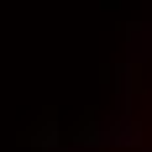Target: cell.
<instances>
[{
	"instance_id": "6da1fadb",
	"label": "cell",
	"mask_w": 152,
	"mask_h": 152,
	"mask_svg": "<svg viewBox=\"0 0 152 152\" xmlns=\"http://www.w3.org/2000/svg\"><path fill=\"white\" fill-rule=\"evenodd\" d=\"M110 142H126V147H131V142H137V131H131V126L121 121V126H115V131H110Z\"/></svg>"
}]
</instances>
